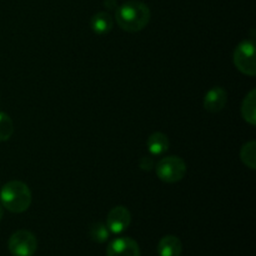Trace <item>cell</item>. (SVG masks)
<instances>
[{
    "label": "cell",
    "instance_id": "cell-1",
    "mask_svg": "<svg viewBox=\"0 0 256 256\" xmlns=\"http://www.w3.org/2000/svg\"><path fill=\"white\" fill-rule=\"evenodd\" d=\"M150 16L152 12L149 6L138 0L124 2L115 10V19L118 25L128 32H142L149 24Z\"/></svg>",
    "mask_w": 256,
    "mask_h": 256
},
{
    "label": "cell",
    "instance_id": "cell-15",
    "mask_svg": "<svg viewBox=\"0 0 256 256\" xmlns=\"http://www.w3.org/2000/svg\"><path fill=\"white\" fill-rule=\"evenodd\" d=\"M14 132L12 120L6 112H0V142H8Z\"/></svg>",
    "mask_w": 256,
    "mask_h": 256
},
{
    "label": "cell",
    "instance_id": "cell-13",
    "mask_svg": "<svg viewBox=\"0 0 256 256\" xmlns=\"http://www.w3.org/2000/svg\"><path fill=\"white\" fill-rule=\"evenodd\" d=\"M240 158L242 162L246 165L248 168L254 170L256 168V142L254 140L248 142L246 144L242 145L240 150Z\"/></svg>",
    "mask_w": 256,
    "mask_h": 256
},
{
    "label": "cell",
    "instance_id": "cell-9",
    "mask_svg": "<svg viewBox=\"0 0 256 256\" xmlns=\"http://www.w3.org/2000/svg\"><path fill=\"white\" fill-rule=\"evenodd\" d=\"M156 250L159 256H180L182 252V244L175 235H165L160 239Z\"/></svg>",
    "mask_w": 256,
    "mask_h": 256
},
{
    "label": "cell",
    "instance_id": "cell-7",
    "mask_svg": "<svg viewBox=\"0 0 256 256\" xmlns=\"http://www.w3.org/2000/svg\"><path fill=\"white\" fill-rule=\"evenodd\" d=\"M106 256H142L140 248L134 239L129 236L116 238L109 242Z\"/></svg>",
    "mask_w": 256,
    "mask_h": 256
},
{
    "label": "cell",
    "instance_id": "cell-5",
    "mask_svg": "<svg viewBox=\"0 0 256 256\" xmlns=\"http://www.w3.org/2000/svg\"><path fill=\"white\" fill-rule=\"evenodd\" d=\"M8 248L12 256H32L38 249L36 236L28 230H18L9 238Z\"/></svg>",
    "mask_w": 256,
    "mask_h": 256
},
{
    "label": "cell",
    "instance_id": "cell-4",
    "mask_svg": "<svg viewBox=\"0 0 256 256\" xmlns=\"http://www.w3.org/2000/svg\"><path fill=\"white\" fill-rule=\"evenodd\" d=\"M234 64L240 72L249 76L256 75L255 44L252 40H244L234 50Z\"/></svg>",
    "mask_w": 256,
    "mask_h": 256
},
{
    "label": "cell",
    "instance_id": "cell-17",
    "mask_svg": "<svg viewBox=\"0 0 256 256\" xmlns=\"http://www.w3.org/2000/svg\"><path fill=\"white\" fill-rule=\"evenodd\" d=\"M104 5H105V6H106L109 10H116V8H118L116 0H105Z\"/></svg>",
    "mask_w": 256,
    "mask_h": 256
},
{
    "label": "cell",
    "instance_id": "cell-11",
    "mask_svg": "<svg viewBox=\"0 0 256 256\" xmlns=\"http://www.w3.org/2000/svg\"><path fill=\"white\" fill-rule=\"evenodd\" d=\"M146 146L152 155H162L169 149V139L162 132H152L148 139Z\"/></svg>",
    "mask_w": 256,
    "mask_h": 256
},
{
    "label": "cell",
    "instance_id": "cell-18",
    "mask_svg": "<svg viewBox=\"0 0 256 256\" xmlns=\"http://www.w3.org/2000/svg\"><path fill=\"white\" fill-rule=\"evenodd\" d=\"M2 215H4V208H2V202H0V220L2 219Z\"/></svg>",
    "mask_w": 256,
    "mask_h": 256
},
{
    "label": "cell",
    "instance_id": "cell-2",
    "mask_svg": "<svg viewBox=\"0 0 256 256\" xmlns=\"http://www.w3.org/2000/svg\"><path fill=\"white\" fill-rule=\"evenodd\" d=\"M0 202L9 212L20 214L26 212L32 204V192L22 182L12 180L6 182L0 192Z\"/></svg>",
    "mask_w": 256,
    "mask_h": 256
},
{
    "label": "cell",
    "instance_id": "cell-10",
    "mask_svg": "<svg viewBox=\"0 0 256 256\" xmlns=\"http://www.w3.org/2000/svg\"><path fill=\"white\" fill-rule=\"evenodd\" d=\"M90 26L95 34L105 35L112 32V26H114V20L109 12H99L92 15V20H90Z\"/></svg>",
    "mask_w": 256,
    "mask_h": 256
},
{
    "label": "cell",
    "instance_id": "cell-12",
    "mask_svg": "<svg viewBox=\"0 0 256 256\" xmlns=\"http://www.w3.org/2000/svg\"><path fill=\"white\" fill-rule=\"evenodd\" d=\"M242 115L246 122L250 125L256 124V90H250L249 94L245 96L242 105Z\"/></svg>",
    "mask_w": 256,
    "mask_h": 256
},
{
    "label": "cell",
    "instance_id": "cell-3",
    "mask_svg": "<svg viewBox=\"0 0 256 256\" xmlns=\"http://www.w3.org/2000/svg\"><path fill=\"white\" fill-rule=\"evenodd\" d=\"M155 172L162 182L174 184L184 179L186 174V164L179 156H166L156 162Z\"/></svg>",
    "mask_w": 256,
    "mask_h": 256
},
{
    "label": "cell",
    "instance_id": "cell-8",
    "mask_svg": "<svg viewBox=\"0 0 256 256\" xmlns=\"http://www.w3.org/2000/svg\"><path fill=\"white\" fill-rule=\"evenodd\" d=\"M228 102V92L224 88L214 86L205 94L204 108L209 112H219L225 108Z\"/></svg>",
    "mask_w": 256,
    "mask_h": 256
},
{
    "label": "cell",
    "instance_id": "cell-14",
    "mask_svg": "<svg viewBox=\"0 0 256 256\" xmlns=\"http://www.w3.org/2000/svg\"><path fill=\"white\" fill-rule=\"evenodd\" d=\"M89 235L92 238V242H99V244H102V242H106L109 239L110 232L108 229V226L102 222H94V224L90 226Z\"/></svg>",
    "mask_w": 256,
    "mask_h": 256
},
{
    "label": "cell",
    "instance_id": "cell-6",
    "mask_svg": "<svg viewBox=\"0 0 256 256\" xmlns=\"http://www.w3.org/2000/svg\"><path fill=\"white\" fill-rule=\"evenodd\" d=\"M132 222V214L125 206H115L109 212L106 218V226L112 234H122L129 228Z\"/></svg>",
    "mask_w": 256,
    "mask_h": 256
},
{
    "label": "cell",
    "instance_id": "cell-16",
    "mask_svg": "<svg viewBox=\"0 0 256 256\" xmlns=\"http://www.w3.org/2000/svg\"><path fill=\"white\" fill-rule=\"evenodd\" d=\"M139 166L144 172H150L154 168V160L150 156H142L139 162Z\"/></svg>",
    "mask_w": 256,
    "mask_h": 256
}]
</instances>
